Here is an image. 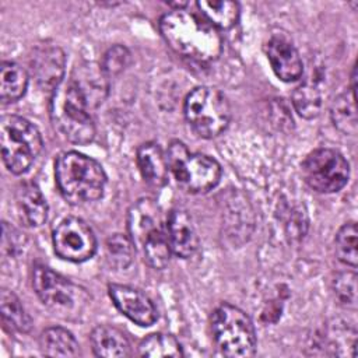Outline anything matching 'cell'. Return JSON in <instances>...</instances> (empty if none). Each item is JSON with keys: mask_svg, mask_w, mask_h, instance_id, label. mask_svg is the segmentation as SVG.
Segmentation results:
<instances>
[{"mask_svg": "<svg viewBox=\"0 0 358 358\" xmlns=\"http://www.w3.org/2000/svg\"><path fill=\"white\" fill-rule=\"evenodd\" d=\"M88 108L78 85L71 78L63 81L50 96L49 113L55 130L73 144L91 143L95 137V124Z\"/></svg>", "mask_w": 358, "mask_h": 358, "instance_id": "cell-3", "label": "cell"}, {"mask_svg": "<svg viewBox=\"0 0 358 358\" xmlns=\"http://www.w3.org/2000/svg\"><path fill=\"white\" fill-rule=\"evenodd\" d=\"M92 351L96 357L116 358L131 354L130 341L126 334L112 324L96 326L90 336Z\"/></svg>", "mask_w": 358, "mask_h": 358, "instance_id": "cell-18", "label": "cell"}, {"mask_svg": "<svg viewBox=\"0 0 358 358\" xmlns=\"http://www.w3.org/2000/svg\"><path fill=\"white\" fill-rule=\"evenodd\" d=\"M159 32L175 53L190 62L213 63L222 53V36L218 29L185 8L164 14Z\"/></svg>", "mask_w": 358, "mask_h": 358, "instance_id": "cell-1", "label": "cell"}, {"mask_svg": "<svg viewBox=\"0 0 358 358\" xmlns=\"http://www.w3.org/2000/svg\"><path fill=\"white\" fill-rule=\"evenodd\" d=\"M211 333L217 348L225 357L245 358L256 351V330L252 319L238 306L220 305L211 316Z\"/></svg>", "mask_w": 358, "mask_h": 358, "instance_id": "cell-6", "label": "cell"}, {"mask_svg": "<svg viewBox=\"0 0 358 358\" xmlns=\"http://www.w3.org/2000/svg\"><path fill=\"white\" fill-rule=\"evenodd\" d=\"M39 347L46 357H77L80 348L76 337L63 327H48L39 337Z\"/></svg>", "mask_w": 358, "mask_h": 358, "instance_id": "cell-20", "label": "cell"}, {"mask_svg": "<svg viewBox=\"0 0 358 358\" xmlns=\"http://www.w3.org/2000/svg\"><path fill=\"white\" fill-rule=\"evenodd\" d=\"M130 62H131V55L129 49L122 45H115L105 52L99 63V67L103 71V74L108 78H110L120 74L130 64Z\"/></svg>", "mask_w": 358, "mask_h": 358, "instance_id": "cell-30", "label": "cell"}, {"mask_svg": "<svg viewBox=\"0 0 358 358\" xmlns=\"http://www.w3.org/2000/svg\"><path fill=\"white\" fill-rule=\"evenodd\" d=\"M32 287L41 302L62 317L78 315L90 301L84 288L42 264L34 267Z\"/></svg>", "mask_w": 358, "mask_h": 358, "instance_id": "cell-8", "label": "cell"}, {"mask_svg": "<svg viewBox=\"0 0 358 358\" xmlns=\"http://www.w3.org/2000/svg\"><path fill=\"white\" fill-rule=\"evenodd\" d=\"M0 148L6 168L21 175L41 154L43 141L34 123L17 115H6L0 120Z\"/></svg>", "mask_w": 358, "mask_h": 358, "instance_id": "cell-4", "label": "cell"}, {"mask_svg": "<svg viewBox=\"0 0 358 358\" xmlns=\"http://www.w3.org/2000/svg\"><path fill=\"white\" fill-rule=\"evenodd\" d=\"M71 80L78 85L90 106L101 103L106 95L108 77L103 74L101 67L96 69L92 64L77 67Z\"/></svg>", "mask_w": 358, "mask_h": 358, "instance_id": "cell-19", "label": "cell"}, {"mask_svg": "<svg viewBox=\"0 0 358 358\" xmlns=\"http://www.w3.org/2000/svg\"><path fill=\"white\" fill-rule=\"evenodd\" d=\"M15 204L20 220L28 227H41L48 220L49 207L35 182H21L15 189Z\"/></svg>", "mask_w": 358, "mask_h": 358, "instance_id": "cell-15", "label": "cell"}, {"mask_svg": "<svg viewBox=\"0 0 358 358\" xmlns=\"http://www.w3.org/2000/svg\"><path fill=\"white\" fill-rule=\"evenodd\" d=\"M137 165L143 179L154 187H162L168 182L169 165L166 154L159 144L148 141L137 148Z\"/></svg>", "mask_w": 358, "mask_h": 358, "instance_id": "cell-17", "label": "cell"}, {"mask_svg": "<svg viewBox=\"0 0 358 358\" xmlns=\"http://www.w3.org/2000/svg\"><path fill=\"white\" fill-rule=\"evenodd\" d=\"M134 245L129 235L115 234L106 239V257L110 266L116 268H127L134 257Z\"/></svg>", "mask_w": 358, "mask_h": 358, "instance_id": "cell-29", "label": "cell"}, {"mask_svg": "<svg viewBox=\"0 0 358 358\" xmlns=\"http://www.w3.org/2000/svg\"><path fill=\"white\" fill-rule=\"evenodd\" d=\"M197 7L206 21L217 29H229L236 25L241 14L239 4L231 0H200Z\"/></svg>", "mask_w": 358, "mask_h": 358, "instance_id": "cell-23", "label": "cell"}, {"mask_svg": "<svg viewBox=\"0 0 358 358\" xmlns=\"http://www.w3.org/2000/svg\"><path fill=\"white\" fill-rule=\"evenodd\" d=\"M333 291L347 308L355 309L357 306V274L354 271H343L333 280Z\"/></svg>", "mask_w": 358, "mask_h": 358, "instance_id": "cell-31", "label": "cell"}, {"mask_svg": "<svg viewBox=\"0 0 358 358\" xmlns=\"http://www.w3.org/2000/svg\"><path fill=\"white\" fill-rule=\"evenodd\" d=\"M302 176L306 185L317 193H336L350 178L347 159L333 148H316L302 162Z\"/></svg>", "mask_w": 358, "mask_h": 358, "instance_id": "cell-9", "label": "cell"}, {"mask_svg": "<svg viewBox=\"0 0 358 358\" xmlns=\"http://www.w3.org/2000/svg\"><path fill=\"white\" fill-rule=\"evenodd\" d=\"M330 116L334 127L343 134H357V109H355V94L350 91L343 92L334 98L330 108Z\"/></svg>", "mask_w": 358, "mask_h": 358, "instance_id": "cell-26", "label": "cell"}, {"mask_svg": "<svg viewBox=\"0 0 358 358\" xmlns=\"http://www.w3.org/2000/svg\"><path fill=\"white\" fill-rule=\"evenodd\" d=\"M319 81L316 76L315 78L308 77L292 94L294 108L305 119H313L322 110V90Z\"/></svg>", "mask_w": 358, "mask_h": 358, "instance_id": "cell-24", "label": "cell"}, {"mask_svg": "<svg viewBox=\"0 0 358 358\" xmlns=\"http://www.w3.org/2000/svg\"><path fill=\"white\" fill-rule=\"evenodd\" d=\"M0 310H1V319L6 326L10 329L20 331V333H28L32 327V320L27 310L24 309L20 298L6 288L0 292Z\"/></svg>", "mask_w": 358, "mask_h": 358, "instance_id": "cell-25", "label": "cell"}, {"mask_svg": "<svg viewBox=\"0 0 358 358\" xmlns=\"http://www.w3.org/2000/svg\"><path fill=\"white\" fill-rule=\"evenodd\" d=\"M183 113L192 130L203 138H214L227 130L231 106L225 95L213 87H197L185 98Z\"/></svg>", "mask_w": 358, "mask_h": 358, "instance_id": "cell-7", "label": "cell"}, {"mask_svg": "<svg viewBox=\"0 0 358 358\" xmlns=\"http://www.w3.org/2000/svg\"><path fill=\"white\" fill-rule=\"evenodd\" d=\"M28 87V73L15 62H3L0 67V99L11 103L24 96Z\"/></svg>", "mask_w": 358, "mask_h": 358, "instance_id": "cell-22", "label": "cell"}, {"mask_svg": "<svg viewBox=\"0 0 358 358\" xmlns=\"http://www.w3.org/2000/svg\"><path fill=\"white\" fill-rule=\"evenodd\" d=\"M143 257L144 262H147L148 266L152 268L161 270L165 268L166 264L169 263L171 259V245L168 241V234H166V227H161L150 232L138 245L137 248Z\"/></svg>", "mask_w": 358, "mask_h": 358, "instance_id": "cell-21", "label": "cell"}, {"mask_svg": "<svg viewBox=\"0 0 358 358\" xmlns=\"http://www.w3.org/2000/svg\"><path fill=\"white\" fill-rule=\"evenodd\" d=\"M22 234L18 232L14 227H10L7 222H3V252L10 255H17L22 246Z\"/></svg>", "mask_w": 358, "mask_h": 358, "instance_id": "cell-32", "label": "cell"}, {"mask_svg": "<svg viewBox=\"0 0 358 358\" xmlns=\"http://www.w3.org/2000/svg\"><path fill=\"white\" fill-rule=\"evenodd\" d=\"M168 241L173 255L189 259L199 250V235L192 217L183 208H173L165 220Z\"/></svg>", "mask_w": 358, "mask_h": 358, "instance_id": "cell-13", "label": "cell"}, {"mask_svg": "<svg viewBox=\"0 0 358 358\" xmlns=\"http://www.w3.org/2000/svg\"><path fill=\"white\" fill-rule=\"evenodd\" d=\"M59 192L71 204H84L102 197L106 175L102 165L78 151H66L55 161Z\"/></svg>", "mask_w": 358, "mask_h": 358, "instance_id": "cell-2", "label": "cell"}, {"mask_svg": "<svg viewBox=\"0 0 358 358\" xmlns=\"http://www.w3.org/2000/svg\"><path fill=\"white\" fill-rule=\"evenodd\" d=\"M108 294L113 305L136 324L147 327L158 319L152 301L140 289L122 284H109Z\"/></svg>", "mask_w": 358, "mask_h": 358, "instance_id": "cell-11", "label": "cell"}, {"mask_svg": "<svg viewBox=\"0 0 358 358\" xmlns=\"http://www.w3.org/2000/svg\"><path fill=\"white\" fill-rule=\"evenodd\" d=\"M55 253L67 262L83 263L96 252V239L91 227L81 218H64L52 235Z\"/></svg>", "mask_w": 358, "mask_h": 358, "instance_id": "cell-10", "label": "cell"}, {"mask_svg": "<svg viewBox=\"0 0 358 358\" xmlns=\"http://www.w3.org/2000/svg\"><path fill=\"white\" fill-rule=\"evenodd\" d=\"M138 354L150 358H179L183 357V348L175 336L166 333H152L141 340L138 344Z\"/></svg>", "mask_w": 358, "mask_h": 358, "instance_id": "cell-27", "label": "cell"}, {"mask_svg": "<svg viewBox=\"0 0 358 358\" xmlns=\"http://www.w3.org/2000/svg\"><path fill=\"white\" fill-rule=\"evenodd\" d=\"M29 66L38 87L53 92L63 83L66 55L59 46L42 45L34 49Z\"/></svg>", "mask_w": 358, "mask_h": 358, "instance_id": "cell-12", "label": "cell"}, {"mask_svg": "<svg viewBox=\"0 0 358 358\" xmlns=\"http://www.w3.org/2000/svg\"><path fill=\"white\" fill-rule=\"evenodd\" d=\"M267 59L274 74L284 83L296 81L303 73L302 59L294 43L280 35H274L266 45Z\"/></svg>", "mask_w": 358, "mask_h": 358, "instance_id": "cell-14", "label": "cell"}, {"mask_svg": "<svg viewBox=\"0 0 358 358\" xmlns=\"http://www.w3.org/2000/svg\"><path fill=\"white\" fill-rule=\"evenodd\" d=\"M166 159L178 186L187 193H206L220 183V164L208 155L190 152L179 140L169 144Z\"/></svg>", "mask_w": 358, "mask_h": 358, "instance_id": "cell-5", "label": "cell"}, {"mask_svg": "<svg viewBox=\"0 0 358 358\" xmlns=\"http://www.w3.org/2000/svg\"><path fill=\"white\" fill-rule=\"evenodd\" d=\"M334 245L337 259L341 263L355 268L358 262V232L357 224L354 221L344 224L338 229L334 239Z\"/></svg>", "mask_w": 358, "mask_h": 358, "instance_id": "cell-28", "label": "cell"}, {"mask_svg": "<svg viewBox=\"0 0 358 358\" xmlns=\"http://www.w3.org/2000/svg\"><path fill=\"white\" fill-rule=\"evenodd\" d=\"M161 217V210L151 199L136 201L129 210L127 229L134 248L154 229L165 227Z\"/></svg>", "mask_w": 358, "mask_h": 358, "instance_id": "cell-16", "label": "cell"}]
</instances>
